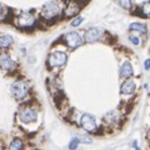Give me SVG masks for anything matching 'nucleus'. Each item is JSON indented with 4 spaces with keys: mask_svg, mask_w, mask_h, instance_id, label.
Here are the masks:
<instances>
[{
    "mask_svg": "<svg viewBox=\"0 0 150 150\" xmlns=\"http://www.w3.org/2000/svg\"><path fill=\"white\" fill-rule=\"evenodd\" d=\"M10 91H11V95H13V97L15 100L22 101V100L25 98L29 93V85L23 80L15 81L13 85H11Z\"/></svg>",
    "mask_w": 150,
    "mask_h": 150,
    "instance_id": "f257e3e1",
    "label": "nucleus"
},
{
    "mask_svg": "<svg viewBox=\"0 0 150 150\" xmlns=\"http://www.w3.org/2000/svg\"><path fill=\"white\" fill-rule=\"evenodd\" d=\"M61 14V6L58 5L56 1L48 3L47 5H44L43 10H42V16L45 19H53L57 18Z\"/></svg>",
    "mask_w": 150,
    "mask_h": 150,
    "instance_id": "f03ea898",
    "label": "nucleus"
},
{
    "mask_svg": "<svg viewBox=\"0 0 150 150\" xmlns=\"http://www.w3.org/2000/svg\"><path fill=\"white\" fill-rule=\"evenodd\" d=\"M66 62H67V54L62 51H56L53 52L51 56H49L48 63L49 67L54 68V67H62Z\"/></svg>",
    "mask_w": 150,
    "mask_h": 150,
    "instance_id": "7ed1b4c3",
    "label": "nucleus"
},
{
    "mask_svg": "<svg viewBox=\"0 0 150 150\" xmlns=\"http://www.w3.org/2000/svg\"><path fill=\"white\" fill-rule=\"evenodd\" d=\"M64 40H66V43H67V45L69 48H78L80 45L83 44V40L82 39V37L78 34L77 32H69L66 34L64 37Z\"/></svg>",
    "mask_w": 150,
    "mask_h": 150,
    "instance_id": "20e7f679",
    "label": "nucleus"
},
{
    "mask_svg": "<svg viewBox=\"0 0 150 150\" xmlns=\"http://www.w3.org/2000/svg\"><path fill=\"white\" fill-rule=\"evenodd\" d=\"M81 126L88 132H93L97 129V124H96V119L90 114H83L81 116Z\"/></svg>",
    "mask_w": 150,
    "mask_h": 150,
    "instance_id": "39448f33",
    "label": "nucleus"
},
{
    "mask_svg": "<svg viewBox=\"0 0 150 150\" xmlns=\"http://www.w3.org/2000/svg\"><path fill=\"white\" fill-rule=\"evenodd\" d=\"M37 111L34 109H32V107H27V109H23L20 111L19 114V119L20 121L24 122V124H29V122H34L37 120Z\"/></svg>",
    "mask_w": 150,
    "mask_h": 150,
    "instance_id": "423d86ee",
    "label": "nucleus"
},
{
    "mask_svg": "<svg viewBox=\"0 0 150 150\" xmlns=\"http://www.w3.org/2000/svg\"><path fill=\"white\" fill-rule=\"evenodd\" d=\"M16 25L18 27H22V28H28V27H32L34 24L35 19L34 16L29 13H22L18 18H16Z\"/></svg>",
    "mask_w": 150,
    "mask_h": 150,
    "instance_id": "0eeeda50",
    "label": "nucleus"
},
{
    "mask_svg": "<svg viewBox=\"0 0 150 150\" xmlns=\"http://www.w3.org/2000/svg\"><path fill=\"white\" fill-rule=\"evenodd\" d=\"M15 67H16L15 62L11 59L9 54H6V53L0 54V68L4 71H13Z\"/></svg>",
    "mask_w": 150,
    "mask_h": 150,
    "instance_id": "6e6552de",
    "label": "nucleus"
},
{
    "mask_svg": "<svg viewBox=\"0 0 150 150\" xmlns=\"http://www.w3.org/2000/svg\"><path fill=\"white\" fill-rule=\"evenodd\" d=\"M102 35V30L98 28H91V29H87L86 33H85V40L88 42V43H93V42L98 40Z\"/></svg>",
    "mask_w": 150,
    "mask_h": 150,
    "instance_id": "1a4fd4ad",
    "label": "nucleus"
},
{
    "mask_svg": "<svg viewBox=\"0 0 150 150\" xmlns=\"http://www.w3.org/2000/svg\"><path fill=\"white\" fill-rule=\"evenodd\" d=\"M78 10H80V4L77 1H74V0H71L64 9V14L67 18H69V16H73L74 14H77Z\"/></svg>",
    "mask_w": 150,
    "mask_h": 150,
    "instance_id": "9d476101",
    "label": "nucleus"
},
{
    "mask_svg": "<svg viewBox=\"0 0 150 150\" xmlns=\"http://www.w3.org/2000/svg\"><path fill=\"white\" fill-rule=\"evenodd\" d=\"M135 88H136L135 82L132 81V80H127V81H125L122 83V86H121V93L122 95H131L135 91Z\"/></svg>",
    "mask_w": 150,
    "mask_h": 150,
    "instance_id": "9b49d317",
    "label": "nucleus"
},
{
    "mask_svg": "<svg viewBox=\"0 0 150 150\" xmlns=\"http://www.w3.org/2000/svg\"><path fill=\"white\" fill-rule=\"evenodd\" d=\"M131 74H132V66L130 64V62H125L120 67V77L126 78V77H130Z\"/></svg>",
    "mask_w": 150,
    "mask_h": 150,
    "instance_id": "f8f14e48",
    "label": "nucleus"
},
{
    "mask_svg": "<svg viewBox=\"0 0 150 150\" xmlns=\"http://www.w3.org/2000/svg\"><path fill=\"white\" fill-rule=\"evenodd\" d=\"M13 44V37L9 34L0 35V48H9Z\"/></svg>",
    "mask_w": 150,
    "mask_h": 150,
    "instance_id": "ddd939ff",
    "label": "nucleus"
},
{
    "mask_svg": "<svg viewBox=\"0 0 150 150\" xmlns=\"http://www.w3.org/2000/svg\"><path fill=\"white\" fill-rule=\"evenodd\" d=\"M129 29H130L131 32L139 33V34H143V33L146 32V27H145V24H140V23H132V24H130Z\"/></svg>",
    "mask_w": 150,
    "mask_h": 150,
    "instance_id": "4468645a",
    "label": "nucleus"
},
{
    "mask_svg": "<svg viewBox=\"0 0 150 150\" xmlns=\"http://www.w3.org/2000/svg\"><path fill=\"white\" fill-rule=\"evenodd\" d=\"M8 150H23V141L20 139H14L10 143Z\"/></svg>",
    "mask_w": 150,
    "mask_h": 150,
    "instance_id": "2eb2a0df",
    "label": "nucleus"
},
{
    "mask_svg": "<svg viewBox=\"0 0 150 150\" xmlns=\"http://www.w3.org/2000/svg\"><path fill=\"white\" fill-rule=\"evenodd\" d=\"M120 6L124 8V9H130L132 5V0H117Z\"/></svg>",
    "mask_w": 150,
    "mask_h": 150,
    "instance_id": "dca6fc26",
    "label": "nucleus"
},
{
    "mask_svg": "<svg viewBox=\"0 0 150 150\" xmlns=\"http://www.w3.org/2000/svg\"><path fill=\"white\" fill-rule=\"evenodd\" d=\"M143 13L145 15H150V3H145L143 5Z\"/></svg>",
    "mask_w": 150,
    "mask_h": 150,
    "instance_id": "f3484780",
    "label": "nucleus"
},
{
    "mask_svg": "<svg viewBox=\"0 0 150 150\" xmlns=\"http://www.w3.org/2000/svg\"><path fill=\"white\" fill-rule=\"evenodd\" d=\"M77 144H78V139H72V140H71V143L68 145L69 150H74V149H76L77 148Z\"/></svg>",
    "mask_w": 150,
    "mask_h": 150,
    "instance_id": "a211bd4d",
    "label": "nucleus"
},
{
    "mask_svg": "<svg viewBox=\"0 0 150 150\" xmlns=\"http://www.w3.org/2000/svg\"><path fill=\"white\" fill-rule=\"evenodd\" d=\"M82 20H83L82 16H77L74 20H72V23L71 24H72V27H77V25H80V24L82 23Z\"/></svg>",
    "mask_w": 150,
    "mask_h": 150,
    "instance_id": "6ab92c4d",
    "label": "nucleus"
},
{
    "mask_svg": "<svg viewBox=\"0 0 150 150\" xmlns=\"http://www.w3.org/2000/svg\"><path fill=\"white\" fill-rule=\"evenodd\" d=\"M130 40L132 42V43H134L135 45H139L140 44V40H139V38H137V37H135V35H131L130 37Z\"/></svg>",
    "mask_w": 150,
    "mask_h": 150,
    "instance_id": "aec40b11",
    "label": "nucleus"
},
{
    "mask_svg": "<svg viewBox=\"0 0 150 150\" xmlns=\"http://www.w3.org/2000/svg\"><path fill=\"white\" fill-rule=\"evenodd\" d=\"M150 68V59L145 61V69H149Z\"/></svg>",
    "mask_w": 150,
    "mask_h": 150,
    "instance_id": "412c9836",
    "label": "nucleus"
},
{
    "mask_svg": "<svg viewBox=\"0 0 150 150\" xmlns=\"http://www.w3.org/2000/svg\"><path fill=\"white\" fill-rule=\"evenodd\" d=\"M1 14H3V6L0 5V16H1Z\"/></svg>",
    "mask_w": 150,
    "mask_h": 150,
    "instance_id": "4be33fe9",
    "label": "nucleus"
}]
</instances>
